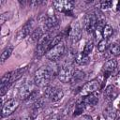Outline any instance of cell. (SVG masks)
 <instances>
[{
    "mask_svg": "<svg viewBox=\"0 0 120 120\" xmlns=\"http://www.w3.org/2000/svg\"><path fill=\"white\" fill-rule=\"evenodd\" d=\"M52 78V73L46 68H40L34 74V83L39 87H46Z\"/></svg>",
    "mask_w": 120,
    "mask_h": 120,
    "instance_id": "obj_1",
    "label": "cell"
},
{
    "mask_svg": "<svg viewBox=\"0 0 120 120\" xmlns=\"http://www.w3.org/2000/svg\"><path fill=\"white\" fill-rule=\"evenodd\" d=\"M52 40L53 37L52 34H45L38 42V46L36 48V55L39 57L47 53L52 48Z\"/></svg>",
    "mask_w": 120,
    "mask_h": 120,
    "instance_id": "obj_2",
    "label": "cell"
},
{
    "mask_svg": "<svg viewBox=\"0 0 120 120\" xmlns=\"http://www.w3.org/2000/svg\"><path fill=\"white\" fill-rule=\"evenodd\" d=\"M52 6L59 12L65 13L66 15H71L74 8V2L68 0H56L52 2Z\"/></svg>",
    "mask_w": 120,
    "mask_h": 120,
    "instance_id": "obj_3",
    "label": "cell"
},
{
    "mask_svg": "<svg viewBox=\"0 0 120 120\" xmlns=\"http://www.w3.org/2000/svg\"><path fill=\"white\" fill-rule=\"evenodd\" d=\"M65 53V45L64 43H59L57 45H55L54 47H52L47 53H46V57L48 60L55 62L57 60H59Z\"/></svg>",
    "mask_w": 120,
    "mask_h": 120,
    "instance_id": "obj_4",
    "label": "cell"
},
{
    "mask_svg": "<svg viewBox=\"0 0 120 120\" xmlns=\"http://www.w3.org/2000/svg\"><path fill=\"white\" fill-rule=\"evenodd\" d=\"M63 91L60 88H57L55 86H46L45 87V91H44V97L47 98H50L51 101L56 102L58 100H60L63 98Z\"/></svg>",
    "mask_w": 120,
    "mask_h": 120,
    "instance_id": "obj_5",
    "label": "cell"
},
{
    "mask_svg": "<svg viewBox=\"0 0 120 120\" xmlns=\"http://www.w3.org/2000/svg\"><path fill=\"white\" fill-rule=\"evenodd\" d=\"M98 90H99V82L98 80L94 79V80H91V81L87 82L86 83H84L82 85V87L81 88L80 93L82 97H85L87 95L98 92Z\"/></svg>",
    "mask_w": 120,
    "mask_h": 120,
    "instance_id": "obj_6",
    "label": "cell"
},
{
    "mask_svg": "<svg viewBox=\"0 0 120 120\" xmlns=\"http://www.w3.org/2000/svg\"><path fill=\"white\" fill-rule=\"evenodd\" d=\"M99 19L98 18V16L94 13H89L86 14V16L83 19V27L84 29L88 32V33H92L95 31Z\"/></svg>",
    "mask_w": 120,
    "mask_h": 120,
    "instance_id": "obj_7",
    "label": "cell"
},
{
    "mask_svg": "<svg viewBox=\"0 0 120 120\" xmlns=\"http://www.w3.org/2000/svg\"><path fill=\"white\" fill-rule=\"evenodd\" d=\"M18 107H19V101L17 99H15V98L8 99L2 106V110H1L2 117H6V116L12 114L17 110Z\"/></svg>",
    "mask_w": 120,
    "mask_h": 120,
    "instance_id": "obj_8",
    "label": "cell"
},
{
    "mask_svg": "<svg viewBox=\"0 0 120 120\" xmlns=\"http://www.w3.org/2000/svg\"><path fill=\"white\" fill-rule=\"evenodd\" d=\"M74 69L72 68L71 66L69 65H66L63 66L62 68H59L58 70V79L62 82H70L71 79H72V74H73Z\"/></svg>",
    "mask_w": 120,
    "mask_h": 120,
    "instance_id": "obj_9",
    "label": "cell"
},
{
    "mask_svg": "<svg viewBox=\"0 0 120 120\" xmlns=\"http://www.w3.org/2000/svg\"><path fill=\"white\" fill-rule=\"evenodd\" d=\"M34 85H36L35 83L32 82H27L25 84H23L20 90H19V98L22 100L24 99H28L29 97L35 92L34 90Z\"/></svg>",
    "mask_w": 120,
    "mask_h": 120,
    "instance_id": "obj_10",
    "label": "cell"
},
{
    "mask_svg": "<svg viewBox=\"0 0 120 120\" xmlns=\"http://www.w3.org/2000/svg\"><path fill=\"white\" fill-rule=\"evenodd\" d=\"M118 96V89L114 85H108L104 90V98L108 101H113Z\"/></svg>",
    "mask_w": 120,
    "mask_h": 120,
    "instance_id": "obj_11",
    "label": "cell"
},
{
    "mask_svg": "<svg viewBox=\"0 0 120 120\" xmlns=\"http://www.w3.org/2000/svg\"><path fill=\"white\" fill-rule=\"evenodd\" d=\"M117 67V62L115 59H110L108 60L102 67V72L104 74L105 77H108L109 75L112 74V72L115 69V68Z\"/></svg>",
    "mask_w": 120,
    "mask_h": 120,
    "instance_id": "obj_12",
    "label": "cell"
},
{
    "mask_svg": "<svg viewBox=\"0 0 120 120\" xmlns=\"http://www.w3.org/2000/svg\"><path fill=\"white\" fill-rule=\"evenodd\" d=\"M32 28H33V21H28L18 32L17 34V38H24L25 37H27L30 33H32Z\"/></svg>",
    "mask_w": 120,
    "mask_h": 120,
    "instance_id": "obj_13",
    "label": "cell"
},
{
    "mask_svg": "<svg viewBox=\"0 0 120 120\" xmlns=\"http://www.w3.org/2000/svg\"><path fill=\"white\" fill-rule=\"evenodd\" d=\"M82 100L83 101V103L86 106H88V105L89 106H95L98 102V92H96V93L87 95L85 97H82Z\"/></svg>",
    "mask_w": 120,
    "mask_h": 120,
    "instance_id": "obj_14",
    "label": "cell"
},
{
    "mask_svg": "<svg viewBox=\"0 0 120 120\" xmlns=\"http://www.w3.org/2000/svg\"><path fill=\"white\" fill-rule=\"evenodd\" d=\"M68 37H69V39L71 40L72 43H76L78 42L81 38H82V31H81V28L76 25L74 26L73 28H71L69 30V33H68Z\"/></svg>",
    "mask_w": 120,
    "mask_h": 120,
    "instance_id": "obj_15",
    "label": "cell"
},
{
    "mask_svg": "<svg viewBox=\"0 0 120 120\" xmlns=\"http://www.w3.org/2000/svg\"><path fill=\"white\" fill-rule=\"evenodd\" d=\"M58 24V20L56 16L51 15V16H46L43 21V27L45 29H52L54 28Z\"/></svg>",
    "mask_w": 120,
    "mask_h": 120,
    "instance_id": "obj_16",
    "label": "cell"
},
{
    "mask_svg": "<svg viewBox=\"0 0 120 120\" xmlns=\"http://www.w3.org/2000/svg\"><path fill=\"white\" fill-rule=\"evenodd\" d=\"M44 27L43 26H40V27H38L36 28L35 30L32 31V33L30 34V41L31 42H38L39 39L45 35V31H44Z\"/></svg>",
    "mask_w": 120,
    "mask_h": 120,
    "instance_id": "obj_17",
    "label": "cell"
},
{
    "mask_svg": "<svg viewBox=\"0 0 120 120\" xmlns=\"http://www.w3.org/2000/svg\"><path fill=\"white\" fill-rule=\"evenodd\" d=\"M74 60H75V62L78 65H80V66H85V65H87L90 62V57H89V55L84 54L82 52L80 53H76V55L74 57Z\"/></svg>",
    "mask_w": 120,
    "mask_h": 120,
    "instance_id": "obj_18",
    "label": "cell"
},
{
    "mask_svg": "<svg viewBox=\"0 0 120 120\" xmlns=\"http://www.w3.org/2000/svg\"><path fill=\"white\" fill-rule=\"evenodd\" d=\"M116 115H117V112L112 106H108L103 111V116L105 120H115Z\"/></svg>",
    "mask_w": 120,
    "mask_h": 120,
    "instance_id": "obj_19",
    "label": "cell"
},
{
    "mask_svg": "<svg viewBox=\"0 0 120 120\" xmlns=\"http://www.w3.org/2000/svg\"><path fill=\"white\" fill-rule=\"evenodd\" d=\"M85 75L82 71L79 70V69H74L73 71V74H72V79H71V82L72 83H78L80 82H82L83 79H84Z\"/></svg>",
    "mask_w": 120,
    "mask_h": 120,
    "instance_id": "obj_20",
    "label": "cell"
},
{
    "mask_svg": "<svg viewBox=\"0 0 120 120\" xmlns=\"http://www.w3.org/2000/svg\"><path fill=\"white\" fill-rule=\"evenodd\" d=\"M85 107H86V105L83 103V101H82V99H81L80 101H78L77 104H76V106H75L73 115H74V116H78V115H80V114L84 111Z\"/></svg>",
    "mask_w": 120,
    "mask_h": 120,
    "instance_id": "obj_21",
    "label": "cell"
},
{
    "mask_svg": "<svg viewBox=\"0 0 120 120\" xmlns=\"http://www.w3.org/2000/svg\"><path fill=\"white\" fill-rule=\"evenodd\" d=\"M109 52L113 56L120 55V45L118 43H112L109 46Z\"/></svg>",
    "mask_w": 120,
    "mask_h": 120,
    "instance_id": "obj_22",
    "label": "cell"
},
{
    "mask_svg": "<svg viewBox=\"0 0 120 120\" xmlns=\"http://www.w3.org/2000/svg\"><path fill=\"white\" fill-rule=\"evenodd\" d=\"M112 27L110 24H105L103 29H102V37L103 38H108L112 35Z\"/></svg>",
    "mask_w": 120,
    "mask_h": 120,
    "instance_id": "obj_23",
    "label": "cell"
},
{
    "mask_svg": "<svg viewBox=\"0 0 120 120\" xmlns=\"http://www.w3.org/2000/svg\"><path fill=\"white\" fill-rule=\"evenodd\" d=\"M108 45H109V43H108V39L107 38L100 39L99 42H98V52H105L107 50V48H108Z\"/></svg>",
    "mask_w": 120,
    "mask_h": 120,
    "instance_id": "obj_24",
    "label": "cell"
},
{
    "mask_svg": "<svg viewBox=\"0 0 120 120\" xmlns=\"http://www.w3.org/2000/svg\"><path fill=\"white\" fill-rule=\"evenodd\" d=\"M11 83V72L5 73L1 78V86L9 85Z\"/></svg>",
    "mask_w": 120,
    "mask_h": 120,
    "instance_id": "obj_25",
    "label": "cell"
},
{
    "mask_svg": "<svg viewBox=\"0 0 120 120\" xmlns=\"http://www.w3.org/2000/svg\"><path fill=\"white\" fill-rule=\"evenodd\" d=\"M12 51H13V48H12V47H8V48H6V49L2 52V53H1V62H2V63L5 62V61L10 56Z\"/></svg>",
    "mask_w": 120,
    "mask_h": 120,
    "instance_id": "obj_26",
    "label": "cell"
},
{
    "mask_svg": "<svg viewBox=\"0 0 120 120\" xmlns=\"http://www.w3.org/2000/svg\"><path fill=\"white\" fill-rule=\"evenodd\" d=\"M93 48H94V43H93V41H91V40H90V41H87V42L85 43V45H84V48H83L82 52H83L84 54L89 55V53L92 52Z\"/></svg>",
    "mask_w": 120,
    "mask_h": 120,
    "instance_id": "obj_27",
    "label": "cell"
},
{
    "mask_svg": "<svg viewBox=\"0 0 120 120\" xmlns=\"http://www.w3.org/2000/svg\"><path fill=\"white\" fill-rule=\"evenodd\" d=\"M112 1H102L100 3V7H101L102 9H108L112 7Z\"/></svg>",
    "mask_w": 120,
    "mask_h": 120,
    "instance_id": "obj_28",
    "label": "cell"
},
{
    "mask_svg": "<svg viewBox=\"0 0 120 120\" xmlns=\"http://www.w3.org/2000/svg\"><path fill=\"white\" fill-rule=\"evenodd\" d=\"M78 120H92V118H91V116H90V115L84 114V115H82Z\"/></svg>",
    "mask_w": 120,
    "mask_h": 120,
    "instance_id": "obj_29",
    "label": "cell"
},
{
    "mask_svg": "<svg viewBox=\"0 0 120 120\" xmlns=\"http://www.w3.org/2000/svg\"><path fill=\"white\" fill-rule=\"evenodd\" d=\"M7 15H8V12H6V13H3L0 17H1V23L3 24L4 22H5V21L7 20Z\"/></svg>",
    "mask_w": 120,
    "mask_h": 120,
    "instance_id": "obj_30",
    "label": "cell"
},
{
    "mask_svg": "<svg viewBox=\"0 0 120 120\" xmlns=\"http://www.w3.org/2000/svg\"><path fill=\"white\" fill-rule=\"evenodd\" d=\"M48 120H61L58 116H52V117H51V118H49Z\"/></svg>",
    "mask_w": 120,
    "mask_h": 120,
    "instance_id": "obj_31",
    "label": "cell"
},
{
    "mask_svg": "<svg viewBox=\"0 0 120 120\" xmlns=\"http://www.w3.org/2000/svg\"><path fill=\"white\" fill-rule=\"evenodd\" d=\"M22 120H33V118H32L31 116H27V117H24V118H22Z\"/></svg>",
    "mask_w": 120,
    "mask_h": 120,
    "instance_id": "obj_32",
    "label": "cell"
},
{
    "mask_svg": "<svg viewBox=\"0 0 120 120\" xmlns=\"http://www.w3.org/2000/svg\"><path fill=\"white\" fill-rule=\"evenodd\" d=\"M117 10L118 11H120V1L118 2V4H117Z\"/></svg>",
    "mask_w": 120,
    "mask_h": 120,
    "instance_id": "obj_33",
    "label": "cell"
},
{
    "mask_svg": "<svg viewBox=\"0 0 120 120\" xmlns=\"http://www.w3.org/2000/svg\"><path fill=\"white\" fill-rule=\"evenodd\" d=\"M11 120H17V119H11Z\"/></svg>",
    "mask_w": 120,
    "mask_h": 120,
    "instance_id": "obj_34",
    "label": "cell"
},
{
    "mask_svg": "<svg viewBox=\"0 0 120 120\" xmlns=\"http://www.w3.org/2000/svg\"><path fill=\"white\" fill-rule=\"evenodd\" d=\"M119 75H120V71H119Z\"/></svg>",
    "mask_w": 120,
    "mask_h": 120,
    "instance_id": "obj_35",
    "label": "cell"
}]
</instances>
